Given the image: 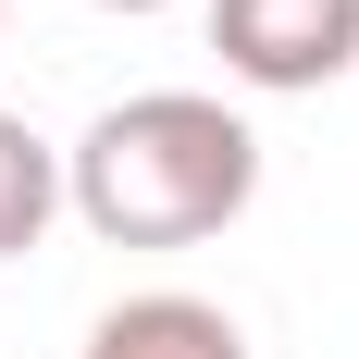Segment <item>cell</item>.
Here are the masks:
<instances>
[{
  "instance_id": "cell-1",
  "label": "cell",
  "mask_w": 359,
  "mask_h": 359,
  "mask_svg": "<svg viewBox=\"0 0 359 359\" xmlns=\"http://www.w3.org/2000/svg\"><path fill=\"white\" fill-rule=\"evenodd\" d=\"M260 198V137L211 87H137L62 149V211L111 248H198Z\"/></svg>"
},
{
  "instance_id": "cell-2",
  "label": "cell",
  "mask_w": 359,
  "mask_h": 359,
  "mask_svg": "<svg viewBox=\"0 0 359 359\" xmlns=\"http://www.w3.org/2000/svg\"><path fill=\"white\" fill-rule=\"evenodd\" d=\"M211 50L236 87L310 100L359 62V0H211Z\"/></svg>"
},
{
  "instance_id": "cell-3",
  "label": "cell",
  "mask_w": 359,
  "mask_h": 359,
  "mask_svg": "<svg viewBox=\"0 0 359 359\" xmlns=\"http://www.w3.org/2000/svg\"><path fill=\"white\" fill-rule=\"evenodd\" d=\"M74 359H248V334H236V310H211V297L149 285V297H124V310H100Z\"/></svg>"
},
{
  "instance_id": "cell-4",
  "label": "cell",
  "mask_w": 359,
  "mask_h": 359,
  "mask_svg": "<svg viewBox=\"0 0 359 359\" xmlns=\"http://www.w3.org/2000/svg\"><path fill=\"white\" fill-rule=\"evenodd\" d=\"M62 211V149L37 137L25 111H0V260H25Z\"/></svg>"
},
{
  "instance_id": "cell-5",
  "label": "cell",
  "mask_w": 359,
  "mask_h": 359,
  "mask_svg": "<svg viewBox=\"0 0 359 359\" xmlns=\"http://www.w3.org/2000/svg\"><path fill=\"white\" fill-rule=\"evenodd\" d=\"M100 13H174V0H100Z\"/></svg>"
},
{
  "instance_id": "cell-6",
  "label": "cell",
  "mask_w": 359,
  "mask_h": 359,
  "mask_svg": "<svg viewBox=\"0 0 359 359\" xmlns=\"http://www.w3.org/2000/svg\"><path fill=\"white\" fill-rule=\"evenodd\" d=\"M0 25H13V0H0Z\"/></svg>"
}]
</instances>
